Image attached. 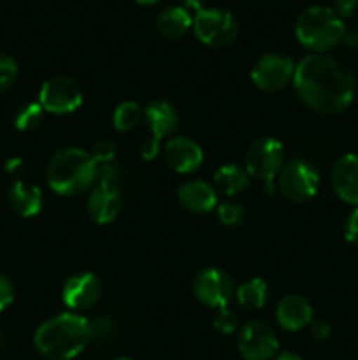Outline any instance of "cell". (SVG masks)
I'll list each match as a JSON object with an SVG mask.
<instances>
[{
    "label": "cell",
    "mask_w": 358,
    "mask_h": 360,
    "mask_svg": "<svg viewBox=\"0 0 358 360\" xmlns=\"http://www.w3.org/2000/svg\"><path fill=\"white\" fill-rule=\"evenodd\" d=\"M178 197L183 207L192 213H209L218 204V195L213 186L200 179L179 186Z\"/></svg>",
    "instance_id": "cell-18"
},
{
    "label": "cell",
    "mask_w": 358,
    "mask_h": 360,
    "mask_svg": "<svg viewBox=\"0 0 358 360\" xmlns=\"http://www.w3.org/2000/svg\"><path fill=\"white\" fill-rule=\"evenodd\" d=\"M97 178V162L79 148H65L55 153L48 165V183L60 195H77Z\"/></svg>",
    "instance_id": "cell-3"
},
{
    "label": "cell",
    "mask_w": 358,
    "mask_h": 360,
    "mask_svg": "<svg viewBox=\"0 0 358 360\" xmlns=\"http://www.w3.org/2000/svg\"><path fill=\"white\" fill-rule=\"evenodd\" d=\"M309 330H311V336L314 338V340L323 341L330 336L332 327H330V323L326 322V320H312V322L309 323Z\"/></svg>",
    "instance_id": "cell-32"
},
{
    "label": "cell",
    "mask_w": 358,
    "mask_h": 360,
    "mask_svg": "<svg viewBox=\"0 0 358 360\" xmlns=\"http://www.w3.org/2000/svg\"><path fill=\"white\" fill-rule=\"evenodd\" d=\"M214 183L225 195L232 197L248 188L249 178L244 169H241L239 165L228 164L218 169L216 174H214Z\"/></svg>",
    "instance_id": "cell-21"
},
{
    "label": "cell",
    "mask_w": 358,
    "mask_h": 360,
    "mask_svg": "<svg viewBox=\"0 0 358 360\" xmlns=\"http://www.w3.org/2000/svg\"><path fill=\"white\" fill-rule=\"evenodd\" d=\"M218 218L227 227H237L244 221V210L234 202H225L218 207Z\"/></svg>",
    "instance_id": "cell-27"
},
{
    "label": "cell",
    "mask_w": 358,
    "mask_h": 360,
    "mask_svg": "<svg viewBox=\"0 0 358 360\" xmlns=\"http://www.w3.org/2000/svg\"><path fill=\"white\" fill-rule=\"evenodd\" d=\"M284 146L274 137L256 139L246 153V172L272 186V179L284 165Z\"/></svg>",
    "instance_id": "cell-6"
},
{
    "label": "cell",
    "mask_w": 358,
    "mask_h": 360,
    "mask_svg": "<svg viewBox=\"0 0 358 360\" xmlns=\"http://www.w3.org/2000/svg\"><path fill=\"white\" fill-rule=\"evenodd\" d=\"M91 157H93V160L97 162V164H109V162H112L116 157L114 143L109 139L98 141V143L93 146V153H91Z\"/></svg>",
    "instance_id": "cell-28"
},
{
    "label": "cell",
    "mask_w": 358,
    "mask_h": 360,
    "mask_svg": "<svg viewBox=\"0 0 358 360\" xmlns=\"http://www.w3.org/2000/svg\"><path fill=\"white\" fill-rule=\"evenodd\" d=\"M6 172L9 176H13V178L20 179L21 174L25 172V162L18 157L9 158V160L6 162Z\"/></svg>",
    "instance_id": "cell-34"
},
{
    "label": "cell",
    "mask_w": 358,
    "mask_h": 360,
    "mask_svg": "<svg viewBox=\"0 0 358 360\" xmlns=\"http://www.w3.org/2000/svg\"><path fill=\"white\" fill-rule=\"evenodd\" d=\"M139 6H154V4L161 2V0H135Z\"/></svg>",
    "instance_id": "cell-38"
},
{
    "label": "cell",
    "mask_w": 358,
    "mask_h": 360,
    "mask_svg": "<svg viewBox=\"0 0 358 360\" xmlns=\"http://www.w3.org/2000/svg\"><path fill=\"white\" fill-rule=\"evenodd\" d=\"M44 118V109L39 102H30V104L23 105L20 111L14 116V125L21 132H32L37 129Z\"/></svg>",
    "instance_id": "cell-23"
},
{
    "label": "cell",
    "mask_w": 358,
    "mask_h": 360,
    "mask_svg": "<svg viewBox=\"0 0 358 360\" xmlns=\"http://www.w3.org/2000/svg\"><path fill=\"white\" fill-rule=\"evenodd\" d=\"M112 322L105 316H98V319L90 320V343L102 345L107 343L112 336Z\"/></svg>",
    "instance_id": "cell-25"
},
{
    "label": "cell",
    "mask_w": 358,
    "mask_h": 360,
    "mask_svg": "<svg viewBox=\"0 0 358 360\" xmlns=\"http://www.w3.org/2000/svg\"><path fill=\"white\" fill-rule=\"evenodd\" d=\"M344 41H346V44L358 48V28H357V30H353V32H347L346 30V35H344Z\"/></svg>",
    "instance_id": "cell-36"
},
{
    "label": "cell",
    "mask_w": 358,
    "mask_h": 360,
    "mask_svg": "<svg viewBox=\"0 0 358 360\" xmlns=\"http://www.w3.org/2000/svg\"><path fill=\"white\" fill-rule=\"evenodd\" d=\"M197 299L211 308L225 309L234 299V281L221 269H204L193 283Z\"/></svg>",
    "instance_id": "cell-11"
},
{
    "label": "cell",
    "mask_w": 358,
    "mask_h": 360,
    "mask_svg": "<svg viewBox=\"0 0 358 360\" xmlns=\"http://www.w3.org/2000/svg\"><path fill=\"white\" fill-rule=\"evenodd\" d=\"M295 74V63L290 56L281 53H270L256 60L253 67V83L263 91H277L286 86Z\"/></svg>",
    "instance_id": "cell-12"
},
{
    "label": "cell",
    "mask_w": 358,
    "mask_h": 360,
    "mask_svg": "<svg viewBox=\"0 0 358 360\" xmlns=\"http://www.w3.org/2000/svg\"><path fill=\"white\" fill-rule=\"evenodd\" d=\"M34 345L39 354L51 360H70L90 345V320L74 313H62L37 329Z\"/></svg>",
    "instance_id": "cell-2"
},
{
    "label": "cell",
    "mask_w": 358,
    "mask_h": 360,
    "mask_svg": "<svg viewBox=\"0 0 358 360\" xmlns=\"http://www.w3.org/2000/svg\"><path fill=\"white\" fill-rule=\"evenodd\" d=\"M165 160L175 172L188 174L197 171L202 164V148L188 137H174L165 144Z\"/></svg>",
    "instance_id": "cell-15"
},
{
    "label": "cell",
    "mask_w": 358,
    "mask_h": 360,
    "mask_svg": "<svg viewBox=\"0 0 358 360\" xmlns=\"http://www.w3.org/2000/svg\"><path fill=\"white\" fill-rule=\"evenodd\" d=\"M344 236H346V241L358 245V207L351 211V214L346 220V227H344Z\"/></svg>",
    "instance_id": "cell-31"
},
{
    "label": "cell",
    "mask_w": 358,
    "mask_h": 360,
    "mask_svg": "<svg viewBox=\"0 0 358 360\" xmlns=\"http://www.w3.org/2000/svg\"><path fill=\"white\" fill-rule=\"evenodd\" d=\"M276 360H304L300 355L293 354V352H283V354L277 355Z\"/></svg>",
    "instance_id": "cell-37"
},
{
    "label": "cell",
    "mask_w": 358,
    "mask_h": 360,
    "mask_svg": "<svg viewBox=\"0 0 358 360\" xmlns=\"http://www.w3.org/2000/svg\"><path fill=\"white\" fill-rule=\"evenodd\" d=\"M193 27V18L186 7L171 6L160 13L157 20V28L161 37L168 41H175L188 34L190 28Z\"/></svg>",
    "instance_id": "cell-20"
},
{
    "label": "cell",
    "mask_w": 358,
    "mask_h": 360,
    "mask_svg": "<svg viewBox=\"0 0 358 360\" xmlns=\"http://www.w3.org/2000/svg\"><path fill=\"white\" fill-rule=\"evenodd\" d=\"M118 360H132V359H125V357H123V359H118Z\"/></svg>",
    "instance_id": "cell-40"
},
{
    "label": "cell",
    "mask_w": 358,
    "mask_h": 360,
    "mask_svg": "<svg viewBox=\"0 0 358 360\" xmlns=\"http://www.w3.org/2000/svg\"><path fill=\"white\" fill-rule=\"evenodd\" d=\"M295 90L302 102L321 115H337L353 102L357 81L339 60L326 55L305 56L293 74Z\"/></svg>",
    "instance_id": "cell-1"
},
{
    "label": "cell",
    "mask_w": 358,
    "mask_h": 360,
    "mask_svg": "<svg viewBox=\"0 0 358 360\" xmlns=\"http://www.w3.org/2000/svg\"><path fill=\"white\" fill-rule=\"evenodd\" d=\"M14 301V285L6 274H0V311L9 308Z\"/></svg>",
    "instance_id": "cell-30"
},
{
    "label": "cell",
    "mask_w": 358,
    "mask_h": 360,
    "mask_svg": "<svg viewBox=\"0 0 358 360\" xmlns=\"http://www.w3.org/2000/svg\"><path fill=\"white\" fill-rule=\"evenodd\" d=\"M279 326L286 330H300L312 322V308L302 295H286L276 311Z\"/></svg>",
    "instance_id": "cell-17"
},
{
    "label": "cell",
    "mask_w": 358,
    "mask_h": 360,
    "mask_svg": "<svg viewBox=\"0 0 358 360\" xmlns=\"http://www.w3.org/2000/svg\"><path fill=\"white\" fill-rule=\"evenodd\" d=\"M102 297V285L91 273H79L69 278L63 287V302L72 309H90Z\"/></svg>",
    "instance_id": "cell-13"
},
{
    "label": "cell",
    "mask_w": 358,
    "mask_h": 360,
    "mask_svg": "<svg viewBox=\"0 0 358 360\" xmlns=\"http://www.w3.org/2000/svg\"><path fill=\"white\" fill-rule=\"evenodd\" d=\"M237 348L246 360H270L277 354L276 330L263 320L246 323L237 338Z\"/></svg>",
    "instance_id": "cell-9"
},
{
    "label": "cell",
    "mask_w": 358,
    "mask_h": 360,
    "mask_svg": "<svg viewBox=\"0 0 358 360\" xmlns=\"http://www.w3.org/2000/svg\"><path fill=\"white\" fill-rule=\"evenodd\" d=\"M146 122L150 125L153 137H147L140 146V155L144 160H151L160 151V143L164 137L175 132L179 125V115L174 105L167 101H154L144 111Z\"/></svg>",
    "instance_id": "cell-7"
},
{
    "label": "cell",
    "mask_w": 358,
    "mask_h": 360,
    "mask_svg": "<svg viewBox=\"0 0 358 360\" xmlns=\"http://www.w3.org/2000/svg\"><path fill=\"white\" fill-rule=\"evenodd\" d=\"M18 77V63L9 55L0 53V94L9 90Z\"/></svg>",
    "instance_id": "cell-26"
},
{
    "label": "cell",
    "mask_w": 358,
    "mask_h": 360,
    "mask_svg": "<svg viewBox=\"0 0 358 360\" xmlns=\"http://www.w3.org/2000/svg\"><path fill=\"white\" fill-rule=\"evenodd\" d=\"M346 30L343 18L325 6L307 7L295 21V34L300 44L319 53L343 42Z\"/></svg>",
    "instance_id": "cell-4"
},
{
    "label": "cell",
    "mask_w": 358,
    "mask_h": 360,
    "mask_svg": "<svg viewBox=\"0 0 358 360\" xmlns=\"http://www.w3.org/2000/svg\"><path fill=\"white\" fill-rule=\"evenodd\" d=\"M332 186L347 204H358V155L347 153L332 167Z\"/></svg>",
    "instance_id": "cell-16"
},
{
    "label": "cell",
    "mask_w": 358,
    "mask_h": 360,
    "mask_svg": "<svg viewBox=\"0 0 358 360\" xmlns=\"http://www.w3.org/2000/svg\"><path fill=\"white\" fill-rule=\"evenodd\" d=\"M4 343H6V340H4V334H2V330H0V352H2Z\"/></svg>",
    "instance_id": "cell-39"
},
{
    "label": "cell",
    "mask_w": 358,
    "mask_h": 360,
    "mask_svg": "<svg viewBox=\"0 0 358 360\" xmlns=\"http://www.w3.org/2000/svg\"><path fill=\"white\" fill-rule=\"evenodd\" d=\"M333 13L339 18H347L354 13L358 6V0H332Z\"/></svg>",
    "instance_id": "cell-33"
},
{
    "label": "cell",
    "mask_w": 358,
    "mask_h": 360,
    "mask_svg": "<svg viewBox=\"0 0 358 360\" xmlns=\"http://www.w3.org/2000/svg\"><path fill=\"white\" fill-rule=\"evenodd\" d=\"M319 188V176L314 169L302 160H293L279 176V190L284 199L291 202H307Z\"/></svg>",
    "instance_id": "cell-10"
},
{
    "label": "cell",
    "mask_w": 358,
    "mask_h": 360,
    "mask_svg": "<svg viewBox=\"0 0 358 360\" xmlns=\"http://www.w3.org/2000/svg\"><path fill=\"white\" fill-rule=\"evenodd\" d=\"M86 210L91 220L97 224H111L123 210L121 193L116 186L98 185L88 197Z\"/></svg>",
    "instance_id": "cell-14"
},
{
    "label": "cell",
    "mask_w": 358,
    "mask_h": 360,
    "mask_svg": "<svg viewBox=\"0 0 358 360\" xmlns=\"http://www.w3.org/2000/svg\"><path fill=\"white\" fill-rule=\"evenodd\" d=\"M214 329L223 334L235 333V329H237V316L232 311H228L227 308L220 309L218 316L214 319Z\"/></svg>",
    "instance_id": "cell-29"
},
{
    "label": "cell",
    "mask_w": 358,
    "mask_h": 360,
    "mask_svg": "<svg viewBox=\"0 0 358 360\" xmlns=\"http://www.w3.org/2000/svg\"><path fill=\"white\" fill-rule=\"evenodd\" d=\"M193 32L202 44L221 48L237 37L239 25L234 14L228 11L206 7L193 18Z\"/></svg>",
    "instance_id": "cell-5"
},
{
    "label": "cell",
    "mask_w": 358,
    "mask_h": 360,
    "mask_svg": "<svg viewBox=\"0 0 358 360\" xmlns=\"http://www.w3.org/2000/svg\"><path fill=\"white\" fill-rule=\"evenodd\" d=\"M39 104L53 115H67L83 104V90L74 79L56 76L46 81L39 94Z\"/></svg>",
    "instance_id": "cell-8"
},
{
    "label": "cell",
    "mask_w": 358,
    "mask_h": 360,
    "mask_svg": "<svg viewBox=\"0 0 358 360\" xmlns=\"http://www.w3.org/2000/svg\"><path fill=\"white\" fill-rule=\"evenodd\" d=\"M183 2H185V6L188 7V9L197 11V13H200L202 9H206V6H207V0H183Z\"/></svg>",
    "instance_id": "cell-35"
},
{
    "label": "cell",
    "mask_w": 358,
    "mask_h": 360,
    "mask_svg": "<svg viewBox=\"0 0 358 360\" xmlns=\"http://www.w3.org/2000/svg\"><path fill=\"white\" fill-rule=\"evenodd\" d=\"M9 202L20 217H35L42 210V192L32 183L16 179L9 188Z\"/></svg>",
    "instance_id": "cell-19"
},
{
    "label": "cell",
    "mask_w": 358,
    "mask_h": 360,
    "mask_svg": "<svg viewBox=\"0 0 358 360\" xmlns=\"http://www.w3.org/2000/svg\"><path fill=\"white\" fill-rule=\"evenodd\" d=\"M140 122V108L135 102H123L116 108L114 116H112V123L114 129L119 132H128V130L135 129L137 123Z\"/></svg>",
    "instance_id": "cell-24"
},
{
    "label": "cell",
    "mask_w": 358,
    "mask_h": 360,
    "mask_svg": "<svg viewBox=\"0 0 358 360\" xmlns=\"http://www.w3.org/2000/svg\"><path fill=\"white\" fill-rule=\"evenodd\" d=\"M269 288L267 283L260 278L249 280L237 288V302L244 309H260L265 306Z\"/></svg>",
    "instance_id": "cell-22"
}]
</instances>
